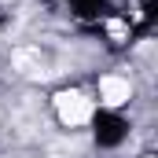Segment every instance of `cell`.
<instances>
[{"instance_id":"obj_1","label":"cell","mask_w":158,"mask_h":158,"mask_svg":"<svg viewBox=\"0 0 158 158\" xmlns=\"http://www.w3.org/2000/svg\"><path fill=\"white\" fill-rule=\"evenodd\" d=\"M55 110L66 125H85L92 118V99H85L81 92H59L55 96Z\"/></svg>"},{"instance_id":"obj_2","label":"cell","mask_w":158,"mask_h":158,"mask_svg":"<svg viewBox=\"0 0 158 158\" xmlns=\"http://www.w3.org/2000/svg\"><path fill=\"white\" fill-rule=\"evenodd\" d=\"M99 96H103V103L107 107H121V103H129V96H132V85L118 74H107V77L99 81Z\"/></svg>"},{"instance_id":"obj_3","label":"cell","mask_w":158,"mask_h":158,"mask_svg":"<svg viewBox=\"0 0 158 158\" xmlns=\"http://www.w3.org/2000/svg\"><path fill=\"white\" fill-rule=\"evenodd\" d=\"M11 63H15L19 74H37L40 77V52H33V48H19L11 55Z\"/></svg>"},{"instance_id":"obj_4","label":"cell","mask_w":158,"mask_h":158,"mask_svg":"<svg viewBox=\"0 0 158 158\" xmlns=\"http://www.w3.org/2000/svg\"><path fill=\"white\" fill-rule=\"evenodd\" d=\"M110 37H125V22H110Z\"/></svg>"}]
</instances>
